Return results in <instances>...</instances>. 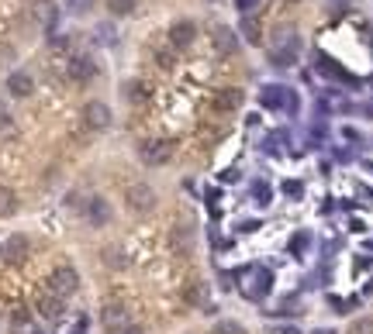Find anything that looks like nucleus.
<instances>
[{
    "label": "nucleus",
    "mask_w": 373,
    "mask_h": 334,
    "mask_svg": "<svg viewBox=\"0 0 373 334\" xmlns=\"http://www.w3.org/2000/svg\"><path fill=\"white\" fill-rule=\"evenodd\" d=\"M253 193H256V203H270V186L256 183V186H253Z\"/></svg>",
    "instance_id": "nucleus-28"
},
{
    "label": "nucleus",
    "mask_w": 373,
    "mask_h": 334,
    "mask_svg": "<svg viewBox=\"0 0 373 334\" xmlns=\"http://www.w3.org/2000/svg\"><path fill=\"white\" fill-rule=\"evenodd\" d=\"M80 290V276H77V269L73 265H59V269H52V276H49V293H56V297H73Z\"/></svg>",
    "instance_id": "nucleus-2"
},
{
    "label": "nucleus",
    "mask_w": 373,
    "mask_h": 334,
    "mask_svg": "<svg viewBox=\"0 0 373 334\" xmlns=\"http://www.w3.org/2000/svg\"><path fill=\"white\" fill-rule=\"evenodd\" d=\"M297 49H301L297 31L290 24H280L277 31H273V38H270V52H277V56H297Z\"/></svg>",
    "instance_id": "nucleus-8"
},
{
    "label": "nucleus",
    "mask_w": 373,
    "mask_h": 334,
    "mask_svg": "<svg viewBox=\"0 0 373 334\" xmlns=\"http://www.w3.org/2000/svg\"><path fill=\"white\" fill-rule=\"evenodd\" d=\"M283 193H287V197H301V193H304V186H301L297 179H287V183H283Z\"/></svg>",
    "instance_id": "nucleus-27"
},
{
    "label": "nucleus",
    "mask_w": 373,
    "mask_h": 334,
    "mask_svg": "<svg viewBox=\"0 0 373 334\" xmlns=\"http://www.w3.org/2000/svg\"><path fill=\"white\" fill-rule=\"evenodd\" d=\"M63 310H66V300H63V297H56V293H42V297H38V314H42L45 321H59Z\"/></svg>",
    "instance_id": "nucleus-14"
},
{
    "label": "nucleus",
    "mask_w": 373,
    "mask_h": 334,
    "mask_svg": "<svg viewBox=\"0 0 373 334\" xmlns=\"http://www.w3.org/2000/svg\"><path fill=\"white\" fill-rule=\"evenodd\" d=\"M211 45H214V52H218L221 59H228V56L239 52V35H235L228 24H214V31H211Z\"/></svg>",
    "instance_id": "nucleus-9"
},
{
    "label": "nucleus",
    "mask_w": 373,
    "mask_h": 334,
    "mask_svg": "<svg viewBox=\"0 0 373 334\" xmlns=\"http://www.w3.org/2000/svg\"><path fill=\"white\" fill-rule=\"evenodd\" d=\"M84 124H87L90 131H104V128L111 124V107H107L104 100H90V103L84 107Z\"/></svg>",
    "instance_id": "nucleus-11"
},
{
    "label": "nucleus",
    "mask_w": 373,
    "mask_h": 334,
    "mask_svg": "<svg viewBox=\"0 0 373 334\" xmlns=\"http://www.w3.org/2000/svg\"><path fill=\"white\" fill-rule=\"evenodd\" d=\"M7 90H10V97H31L35 80H31L28 73H10V76H7Z\"/></svg>",
    "instance_id": "nucleus-18"
},
{
    "label": "nucleus",
    "mask_w": 373,
    "mask_h": 334,
    "mask_svg": "<svg viewBox=\"0 0 373 334\" xmlns=\"http://www.w3.org/2000/svg\"><path fill=\"white\" fill-rule=\"evenodd\" d=\"M107 3V10L114 14V17H128L132 10H135V0H104Z\"/></svg>",
    "instance_id": "nucleus-22"
},
{
    "label": "nucleus",
    "mask_w": 373,
    "mask_h": 334,
    "mask_svg": "<svg viewBox=\"0 0 373 334\" xmlns=\"http://www.w3.org/2000/svg\"><path fill=\"white\" fill-rule=\"evenodd\" d=\"M14 135V117H10V110L0 103V138H10Z\"/></svg>",
    "instance_id": "nucleus-23"
},
{
    "label": "nucleus",
    "mask_w": 373,
    "mask_h": 334,
    "mask_svg": "<svg viewBox=\"0 0 373 334\" xmlns=\"http://www.w3.org/2000/svg\"><path fill=\"white\" fill-rule=\"evenodd\" d=\"M100 324H104V331L125 334L128 328H132V314H128L125 303H107V307L100 310Z\"/></svg>",
    "instance_id": "nucleus-5"
},
{
    "label": "nucleus",
    "mask_w": 373,
    "mask_h": 334,
    "mask_svg": "<svg viewBox=\"0 0 373 334\" xmlns=\"http://www.w3.org/2000/svg\"><path fill=\"white\" fill-rule=\"evenodd\" d=\"M242 100H246V93H242L239 86H221V90L211 97V107H214L218 114H235V110L242 107Z\"/></svg>",
    "instance_id": "nucleus-10"
},
{
    "label": "nucleus",
    "mask_w": 373,
    "mask_h": 334,
    "mask_svg": "<svg viewBox=\"0 0 373 334\" xmlns=\"http://www.w3.org/2000/svg\"><path fill=\"white\" fill-rule=\"evenodd\" d=\"M125 200H128V210H132V214H149V210H156V190L145 186V183H132V186L125 190Z\"/></svg>",
    "instance_id": "nucleus-4"
},
{
    "label": "nucleus",
    "mask_w": 373,
    "mask_h": 334,
    "mask_svg": "<svg viewBox=\"0 0 373 334\" xmlns=\"http://www.w3.org/2000/svg\"><path fill=\"white\" fill-rule=\"evenodd\" d=\"M287 3H294V0H287Z\"/></svg>",
    "instance_id": "nucleus-38"
},
{
    "label": "nucleus",
    "mask_w": 373,
    "mask_h": 334,
    "mask_svg": "<svg viewBox=\"0 0 373 334\" xmlns=\"http://www.w3.org/2000/svg\"><path fill=\"white\" fill-rule=\"evenodd\" d=\"M214 334H246V331L235 321H221V324H214Z\"/></svg>",
    "instance_id": "nucleus-25"
},
{
    "label": "nucleus",
    "mask_w": 373,
    "mask_h": 334,
    "mask_svg": "<svg viewBox=\"0 0 373 334\" xmlns=\"http://www.w3.org/2000/svg\"><path fill=\"white\" fill-rule=\"evenodd\" d=\"M367 114H373V103H370V107H367Z\"/></svg>",
    "instance_id": "nucleus-36"
},
{
    "label": "nucleus",
    "mask_w": 373,
    "mask_h": 334,
    "mask_svg": "<svg viewBox=\"0 0 373 334\" xmlns=\"http://www.w3.org/2000/svg\"><path fill=\"white\" fill-rule=\"evenodd\" d=\"M125 334H142V328H128V331Z\"/></svg>",
    "instance_id": "nucleus-34"
},
{
    "label": "nucleus",
    "mask_w": 373,
    "mask_h": 334,
    "mask_svg": "<svg viewBox=\"0 0 373 334\" xmlns=\"http://www.w3.org/2000/svg\"><path fill=\"white\" fill-rule=\"evenodd\" d=\"M35 3H49V0H35Z\"/></svg>",
    "instance_id": "nucleus-37"
},
{
    "label": "nucleus",
    "mask_w": 373,
    "mask_h": 334,
    "mask_svg": "<svg viewBox=\"0 0 373 334\" xmlns=\"http://www.w3.org/2000/svg\"><path fill=\"white\" fill-rule=\"evenodd\" d=\"M308 245H311V238H308V235H297V238L290 242V251H297V255H301V251L308 249Z\"/></svg>",
    "instance_id": "nucleus-30"
},
{
    "label": "nucleus",
    "mask_w": 373,
    "mask_h": 334,
    "mask_svg": "<svg viewBox=\"0 0 373 334\" xmlns=\"http://www.w3.org/2000/svg\"><path fill=\"white\" fill-rule=\"evenodd\" d=\"M14 59H17V49H14V45H7V42H0V69H3V66H10Z\"/></svg>",
    "instance_id": "nucleus-24"
},
{
    "label": "nucleus",
    "mask_w": 373,
    "mask_h": 334,
    "mask_svg": "<svg viewBox=\"0 0 373 334\" xmlns=\"http://www.w3.org/2000/svg\"><path fill=\"white\" fill-rule=\"evenodd\" d=\"M193 38H197V24L193 21H173V28H170V45L173 49H186V45H193Z\"/></svg>",
    "instance_id": "nucleus-12"
},
{
    "label": "nucleus",
    "mask_w": 373,
    "mask_h": 334,
    "mask_svg": "<svg viewBox=\"0 0 373 334\" xmlns=\"http://www.w3.org/2000/svg\"><path fill=\"white\" fill-rule=\"evenodd\" d=\"M17 210V193L10 186H0V217H10Z\"/></svg>",
    "instance_id": "nucleus-21"
},
{
    "label": "nucleus",
    "mask_w": 373,
    "mask_h": 334,
    "mask_svg": "<svg viewBox=\"0 0 373 334\" xmlns=\"http://www.w3.org/2000/svg\"><path fill=\"white\" fill-rule=\"evenodd\" d=\"M138 159L145 162V166H166L170 159H173V145L166 142V138H149V142H142L138 145Z\"/></svg>",
    "instance_id": "nucleus-3"
},
{
    "label": "nucleus",
    "mask_w": 373,
    "mask_h": 334,
    "mask_svg": "<svg viewBox=\"0 0 373 334\" xmlns=\"http://www.w3.org/2000/svg\"><path fill=\"white\" fill-rule=\"evenodd\" d=\"M121 97L128 100V103H145L149 97H152V90L145 80H128V83H121Z\"/></svg>",
    "instance_id": "nucleus-16"
},
{
    "label": "nucleus",
    "mask_w": 373,
    "mask_h": 334,
    "mask_svg": "<svg viewBox=\"0 0 373 334\" xmlns=\"http://www.w3.org/2000/svg\"><path fill=\"white\" fill-rule=\"evenodd\" d=\"M270 290H273V272L270 269H263V265L246 269V276H242V297L246 300H263Z\"/></svg>",
    "instance_id": "nucleus-1"
},
{
    "label": "nucleus",
    "mask_w": 373,
    "mask_h": 334,
    "mask_svg": "<svg viewBox=\"0 0 373 334\" xmlns=\"http://www.w3.org/2000/svg\"><path fill=\"white\" fill-rule=\"evenodd\" d=\"M84 214H87L90 228H104V224L111 221V203H107L104 197H90L87 207H84Z\"/></svg>",
    "instance_id": "nucleus-13"
},
{
    "label": "nucleus",
    "mask_w": 373,
    "mask_h": 334,
    "mask_svg": "<svg viewBox=\"0 0 373 334\" xmlns=\"http://www.w3.org/2000/svg\"><path fill=\"white\" fill-rule=\"evenodd\" d=\"M315 334H335V331H328V328H318V331H315Z\"/></svg>",
    "instance_id": "nucleus-35"
},
{
    "label": "nucleus",
    "mask_w": 373,
    "mask_h": 334,
    "mask_svg": "<svg viewBox=\"0 0 373 334\" xmlns=\"http://www.w3.org/2000/svg\"><path fill=\"white\" fill-rule=\"evenodd\" d=\"M28 255H31V242H28V235H10V238L0 245V258H3L7 265H21Z\"/></svg>",
    "instance_id": "nucleus-7"
},
{
    "label": "nucleus",
    "mask_w": 373,
    "mask_h": 334,
    "mask_svg": "<svg viewBox=\"0 0 373 334\" xmlns=\"http://www.w3.org/2000/svg\"><path fill=\"white\" fill-rule=\"evenodd\" d=\"M90 7H93V0H70V10H73V14H87Z\"/></svg>",
    "instance_id": "nucleus-29"
},
{
    "label": "nucleus",
    "mask_w": 373,
    "mask_h": 334,
    "mask_svg": "<svg viewBox=\"0 0 373 334\" xmlns=\"http://www.w3.org/2000/svg\"><path fill=\"white\" fill-rule=\"evenodd\" d=\"M342 135H346L349 142H360V131H356V128H342Z\"/></svg>",
    "instance_id": "nucleus-32"
},
{
    "label": "nucleus",
    "mask_w": 373,
    "mask_h": 334,
    "mask_svg": "<svg viewBox=\"0 0 373 334\" xmlns=\"http://www.w3.org/2000/svg\"><path fill=\"white\" fill-rule=\"evenodd\" d=\"M66 73H70V80H73V83H90L97 69H93V62L87 59V56H77V59H70Z\"/></svg>",
    "instance_id": "nucleus-15"
},
{
    "label": "nucleus",
    "mask_w": 373,
    "mask_h": 334,
    "mask_svg": "<svg viewBox=\"0 0 373 334\" xmlns=\"http://www.w3.org/2000/svg\"><path fill=\"white\" fill-rule=\"evenodd\" d=\"M235 7H239L242 14H253V10L260 7V0H235Z\"/></svg>",
    "instance_id": "nucleus-31"
},
{
    "label": "nucleus",
    "mask_w": 373,
    "mask_h": 334,
    "mask_svg": "<svg viewBox=\"0 0 373 334\" xmlns=\"http://www.w3.org/2000/svg\"><path fill=\"white\" fill-rule=\"evenodd\" d=\"M239 35H242L249 45H263V24H260V17L246 14V17L239 21Z\"/></svg>",
    "instance_id": "nucleus-17"
},
{
    "label": "nucleus",
    "mask_w": 373,
    "mask_h": 334,
    "mask_svg": "<svg viewBox=\"0 0 373 334\" xmlns=\"http://www.w3.org/2000/svg\"><path fill=\"white\" fill-rule=\"evenodd\" d=\"M315 66H318V73H325V76H332V80H342V83H349V73H342V69H339V66H335L328 56H318V59H315Z\"/></svg>",
    "instance_id": "nucleus-20"
},
{
    "label": "nucleus",
    "mask_w": 373,
    "mask_h": 334,
    "mask_svg": "<svg viewBox=\"0 0 373 334\" xmlns=\"http://www.w3.org/2000/svg\"><path fill=\"white\" fill-rule=\"evenodd\" d=\"M173 249L184 251V255H190V249H193V231H190L186 224H177V228H173Z\"/></svg>",
    "instance_id": "nucleus-19"
},
{
    "label": "nucleus",
    "mask_w": 373,
    "mask_h": 334,
    "mask_svg": "<svg viewBox=\"0 0 373 334\" xmlns=\"http://www.w3.org/2000/svg\"><path fill=\"white\" fill-rule=\"evenodd\" d=\"M283 334H301L297 328H283Z\"/></svg>",
    "instance_id": "nucleus-33"
},
{
    "label": "nucleus",
    "mask_w": 373,
    "mask_h": 334,
    "mask_svg": "<svg viewBox=\"0 0 373 334\" xmlns=\"http://www.w3.org/2000/svg\"><path fill=\"white\" fill-rule=\"evenodd\" d=\"M349 334H373V317H360V321L349 328Z\"/></svg>",
    "instance_id": "nucleus-26"
},
{
    "label": "nucleus",
    "mask_w": 373,
    "mask_h": 334,
    "mask_svg": "<svg viewBox=\"0 0 373 334\" xmlns=\"http://www.w3.org/2000/svg\"><path fill=\"white\" fill-rule=\"evenodd\" d=\"M260 103L263 107H270V110H280V107H287V110H297V93L294 90H287V86H263V93H260Z\"/></svg>",
    "instance_id": "nucleus-6"
}]
</instances>
